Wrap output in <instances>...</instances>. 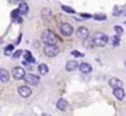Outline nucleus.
I'll use <instances>...</instances> for the list:
<instances>
[{"mask_svg": "<svg viewBox=\"0 0 126 116\" xmlns=\"http://www.w3.org/2000/svg\"><path fill=\"white\" fill-rule=\"evenodd\" d=\"M16 1H19V2H22V1H24V0H16Z\"/></svg>", "mask_w": 126, "mask_h": 116, "instance_id": "nucleus-28", "label": "nucleus"}, {"mask_svg": "<svg viewBox=\"0 0 126 116\" xmlns=\"http://www.w3.org/2000/svg\"><path fill=\"white\" fill-rule=\"evenodd\" d=\"M93 41H94V46L96 47H104L107 45L108 37L103 32H96L93 37Z\"/></svg>", "mask_w": 126, "mask_h": 116, "instance_id": "nucleus-2", "label": "nucleus"}, {"mask_svg": "<svg viewBox=\"0 0 126 116\" xmlns=\"http://www.w3.org/2000/svg\"><path fill=\"white\" fill-rule=\"evenodd\" d=\"M38 71L40 73V75H47L48 71H49V68L46 64H40L38 66Z\"/></svg>", "mask_w": 126, "mask_h": 116, "instance_id": "nucleus-17", "label": "nucleus"}, {"mask_svg": "<svg viewBox=\"0 0 126 116\" xmlns=\"http://www.w3.org/2000/svg\"><path fill=\"white\" fill-rule=\"evenodd\" d=\"M78 68V63L77 60H68L66 63V70L67 71H74Z\"/></svg>", "mask_w": 126, "mask_h": 116, "instance_id": "nucleus-13", "label": "nucleus"}, {"mask_svg": "<svg viewBox=\"0 0 126 116\" xmlns=\"http://www.w3.org/2000/svg\"><path fill=\"white\" fill-rule=\"evenodd\" d=\"M106 15H103V13H98V15H95L94 19L95 20H98V21H103V20H106Z\"/></svg>", "mask_w": 126, "mask_h": 116, "instance_id": "nucleus-21", "label": "nucleus"}, {"mask_svg": "<svg viewBox=\"0 0 126 116\" xmlns=\"http://www.w3.org/2000/svg\"><path fill=\"white\" fill-rule=\"evenodd\" d=\"M59 30H60L61 35L63 36H65V37H69V36H71L74 32V28L73 26H71L70 24H67V22H64V24L60 25V27H59Z\"/></svg>", "mask_w": 126, "mask_h": 116, "instance_id": "nucleus-4", "label": "nucleus"}, {"mask_svg": "<svg viewBox=\"0 0 126 116\" xmlns=\"http://www.w3.org/2000/svg\"><path fill=\"white\" fill-rule=\"evenodd\" d=\"M19 10L18 9H15V10H12V12H11V18L12 19H16L17 17H19Z\"/></svg>", "mask_w": 126, "mask_h": 116, "instance_id": "nucleus-25", "label": "nucleus"}, {"mask_svg": "<svg viewBox=\"0 0 126 116\" xmlns=\"http://www.w3.org/2000/svg\"><path fill=\"white\" fill-rule=\"evenodd\" d=\"M71 55L75 56V57H83V56H84V54L79 53V51H77V50H73V51H71Z\"/></svg>", "mask_w": 126, "mask_h": 116, "instance_id": "nucleus-26", "label": "nucleus"}, {"mask_svg": "<svg viewBox=\"0 0 126 116\" xmlns=\"http://www.w3.org/2000/svg\"><path fill=\"white\" fill-rule=\"evenodd\" d=\"M113 95L115 96V98H117L118 100H123L125 98V90L122 87H116L113 90Z\"/></svg>", "mask_w": 126, "mask_h": 116, "instance_id": "nucleus-9", "label": "nucleus"}, {"mask_svg": "<svg viewBox=\"0 0 126 116\" xmlns=\"http://www.w3.org/2000/svg\"><path fill=\"white\" fill-rule=\"evenodd\" d=\"M22 54H24V51H22V50H21V49L16 50V51H15V54H13V55H12L13 59H18L19 57H21V55H22Z\"/></svg>", "mask_w": 126, "mask_h": 116, "instance_id": "nucleus-23", "label": "nucleus"}, {"mask_svg": "<svg viewBox=\"0 0 126 116\" xmlns=\"http://www.w3.org/2000/svg\"><path fill=\"white\" fill-rule=\"evenodd\" d=\"M12 50H13V45H8L7 47L5 48V55H10L11 53H12Z\"/></svg>", "mask_w": 126, "mask_h": 116, "instance_id": "nucleus-22", "label": "nucleus"}, {"mask_svg": "<svg viewBox=\"0 0 126 116\" xmlns=\"http://www.w3.org/2000/svg\"><path fill=\"white\" fill-rule=\"evenodd\" d=\"M108 83H109V86L112 87V88H116V87H122V86H123V83H122L121 79L115 78V77L110 78Z\"/></svg>", "mask_w": 126, "mask_h": 116, "instance_id": "nucleus-14", "label": "nucleus"}, {"mask_svg": "<svg viewBox=\"0 0 126 116\" xmlns=\"http://www.w3.org/2000/svg\"><path fill=\"white\" fill-rule=\"evenodd\" d=\"M31 89H30V87L26 86V85H22V86H20L18 88V94L21 96L22 98H27L29 97V96L31 95Z\"/></svg>", "mask_w": 126, "mask_h": 116, "instance_id": "nucleus-8", "label": "nucleus"}, {"mask_svg": "<svg viewBox=\"0 0 126 116\" xmlns=\"http://www.w3.org/2000/svg\"><path fill=\"white\" fill-rule=\"evenodd\" d=\"M41 15H42V18L45 19L46 21H49L53 19V12H51L49 9H42Z\"/></svg>", "mask_w": 126, "mask_h": 116, "instance_id": "nucleus-16", "label": "nucleus"}, {"mask_svg": "<svg viewBox=\"0 0 126 116\" xmlns=\"http://www.w3.org/2000/svg\"><path fill=\"white\" fill-rule=\"evenodd\" d=\"M84 46L86 48H92L94 47V41H93V38L92 39H88V38H86V39H84Z\"/></svg>", "mask_w": 126, "mask_h": 116, "instance_id": "nucleus-18", "label": "nucleus"}, {"mask_svg": "<svg viewBox=\"0 0 126 116\" xmlns=\"http://www.w3.org/2000/svg\"><path fill=\"white\" fill-rule=\"evenodd\" d=\"M56 107H57L59 111L65 112L66 109H67V107H68V102H67L66 99H64V98H60V99L57 100V103H56Z\"/></svg>", "mask_w": 126, "mask_h": 116, "instance_id": "nucleus-11", "label": "nucleus"}, {"mask_svg": "<svg viewBox=\"0 0 126 116\" xmlns=\"http://www.w3.org/2000/svg\"><path fill=\"white\" fill-rule=\"evenodd\" d=\"M41 41L45 45H55L59 41V38L51 30H45L41 34Z\"/></svg>", "mask_w": 126, "mask_h": 116, "instance_id": "nucleus-1", "label": "nucleus"}, {"mask_svg": "<svg viewBox=\"0 0 126 116\" xmlns=\"http://www.w3.org/2000/svg\"><path fill=\"white\" fill-rule=\"evenodd\" d=\"M10 79V74L9 71L5 68H0V82L1 83H7Z\"/></svg>", "mask_w": 126, "mask_h": 116, "instance_id": "nucleus-10", "label": "nucleus"}, {"mask_svg": "<svg viewBox=\"0 0 126 116\" xmlns=\"http://www.w3.org/2000/svg\"><path fill=\"white\" fill-rule=\"evenodd\" d=\"M25 82L27 83L28 85H31V86H35V85H38L40 82V78L38 76L34 74H26L24 77Z\"/></svg>", "mask_w": 126, "mask_h": 116, "instance_id": "nucleus-6", "label": "nucleus"}, {"mask_svg": "<svg viewBox=\"0 0 126 116\" xmlns=\"http://www.w3.org/2000/svg\"><path fill=\"white\" fill-rule=\"evenodd\" d=\"M59 47L57 45H45L44 48V54L48 57H56V56L59 54Z\"/></svg>", "mask_w": 126, "mask_h": 116, "instance_id": "nucleus-3", "label": "nucleus"}, {"mask_svg": "<svg viewBox=\"0 0 126 116\" xmlns=\"http://www.w3.org/2000/svg\"><path fill=\"white\" fill-rule=\"evenodd\" d=\"M18 10H19V13H20V15L25 16V15L28 13L29 7H28V5H27L26 2H20L19 3V7H18Z\"/></svg>", "mask_w": 126, "mask_h": 116, "instance_id": "nucleus-15", "label": "nucleus"}, {"mask_svg": "<svg viewBox=\"0 0 126 116\" xmlns=\"http://www.w3.org/2000/svg\"><path fill=\"white\" fill-rule=\"evenodd\" d=\"M114 30L117 32V35H122L124 32V29L122 28L121 26H115V27H114Z\"/></svg>", "mask_w": 126, "mask_h": 116, "instance_id": "nucleus-24", "label": "nucleus"}, {"mask_svg": "<svg viewBox=\"0 0 126 116\" xmlns=\"http://www.w3.org/2000/svg\"><path fill=\"white\" fill-rule=\"evenodd\" d=\"M119 44H121L119 37H118V36H113V37H112V45L113 46H119Z\"/></svg>", "mask_w": 126, "mask_h": 116, "instance_id": "nucleus-20", "label": "nucleus"}, {"mask_svg": "<svg viewBox=\"0 0 126 116\" xmlns=\"http://www.w3.org/2000/svg\"><path fill=\"white\" fill-rule=\"evenodd\" d=\"M11 75H12V77L15 79H17V80H20V79H24L25 75H26V71H25V69L22 68V67H15V68H12V70H11Z\"/></svg>", "mask_w": 126, "mask_h": 116, "instance_id": "nucleus-5", "label": "nucleus"}, {"mask_svg": "<svg viewBox=\"0 0 126 116\" xmlns=\"http://www.w3.org/2000/svg\"><path fill=\"white\" fill-rule=\"evenodd\" d=\"M80 16L83 17V18H92V15H88V13H80Z\"/></svg>", "mask_w": 126, "mask_h": 116, "instance_id": "nucleus-27", "label": "nucleus"}, {"mask_svg": "<svg viewBox=\"0 0 126 116\" xmlns=\"http://www.w3.org/2000/svg\"><path fill=\"white\" fill-rule=\"evenodd\" d=\"M78 69L83 74H89L90 71L93 70V67L87 63H81L80 65H78Z\"/></svg>", "mask_w": 126, "mask_h": 116, "instance_id": "nucleus-12", "label": "nucleus"}, {"mask_svg": "<svg viewBox=\"0 0 126 116\" xmlns=\"http://www.w3.org/2000/svg\"><path fill=\"white\" fill-rule=\"evenodd\" d=\"M76 35H77V37H78L79 39L84 40V39L89 37V30H88L86 27H79V28L76 30Z\"/></svg>", "mask_w": 126, "mask_h": 116, "instance_id": "nucleus-7", "label": "nucleus"}, {"mask_svg": "<svg viewBox=\"0 0 126 116\" xmlns=\"http://www.w3.org/2000/svg\"><path fill=\"white\" fill-rule=\"evenodd\" d=\"M125 66H126V61H125Z\"/></svg>", "mask_w": 126, "mask_h": 116, "instance_id": "nucleus-29", "label": "nucleus"}, {"mask_svg": "<svg viewBox=\"0 0 126 116\" xmlns=\"http://www.w3.org/2000/svg\"><path fill=\"white\" fill-rule=\"evenodd\" d=\"M61 10L65 11V12H68V13H75L76 12L75 9H73L71 7H69V6H61Z\"/></svg>", "mask_w": 126, "mask_h": 116, "instance_id": "nucleus-19", "label": "nucleus"}]
</instances>
